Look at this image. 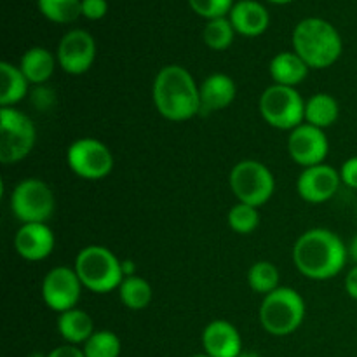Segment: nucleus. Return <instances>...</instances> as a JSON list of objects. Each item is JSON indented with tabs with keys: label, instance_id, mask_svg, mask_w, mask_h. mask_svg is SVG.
<instances>
[{
	"label": "nucleus",
	"instance_id": "f257e3e1",
	"mask_svg": "<svg viewBox=\"0 0 357 357\" xmlns=\"http://www.w3.org/2000/svg\"><path fill=\"white\" fill-rule=\"evenodd\" d=\"M349 250L338 234L328 229H310L296 239L293 261L302 275L312 281H328L345 268Z\"/></svg>",
	"mask_w": 357,
	"mask_h": 357
},
{
	"label": "nucleus",
	"instance_id": "f03ea898",
	"mask_svg": "<svg viewBox=\"0 0 357 357\" xmlns=\"http://www.w3.org/2000/svg\"><path fill=\"white\" fill-rule=\"evenodd\" d=\"M157 112L171 122L190 121L201 114L199 86L185 66L167 65L159 70L152 86Z\"/></svg>",
	"mask_w": 357,
	"mask_h": 357
},
{
	"label": "nucleus",
	"instance_id": "7ed1b4c3",
	"mask_svg": "<svg viewBox=\"0 0 357 357\" xmlns=\"http://www.w3.org/2000/svg\"><path fill=\"white\" fill-rule=\"evenodd\" d=\"M293 51L309 68H330L344 51V42L337 28L321 17H305L293 31Z\"/></svg>",
	"mask_w": 357,
	"mask_h": 357
},
{
	"label": "nucleus",
	"instance_id": "20e7f679",
	"mask_svg": "<svg viewBox=\"0 0 357 357\" xmlns=\"http://www.w3.org/2000/svg\"><path fill=\"white\" fill-rule=\"evenodd\" d=\"M305 300L296 289L281 286L261 300L258 319L272 337H288L302 326L305 319Z\"/></svg>",
	"mask_w": 357,
	"mask_h": 357
},
{
	"label": "nucleus",
	"instance_id": "39448f33",
	"mask_svg": "<svg viewBox=\"0 0 357 357\" xmlns=\"http://www.w3.org/2000/svg\"><path fill=\"white\" fill-rule=\"evenodd\" d=\"M73 268L84 288L98 295H107L119 289L124 281L122 261L108 248L98 244L82 248L77 255Z\"/></svg>",
	"mask_w": 357,
	"mask_h": 357
},
{
	"label": "nucleus",
	"instance_id": "423d86ee",
	"mask_svg": "<svg viewBox=\"0 0 357 357\" xmlns=\"http://www.w3.org/2000/svg\"><path fill=\"white\" fill-rule=\"evenodd\" d=\"M37 129L33 121L16 107L0 108V162H21L33 150Z\"/></svg>",
	"mask_w": 357,
	"mask_h": 357
},
{
	"label": "nucleus",
	"instance_id": "0eeeda50",
	"mask_svg": "<svg viewBox=\"0 0 357 357\" xmlns=\"http://www.w3.org/2000/svg\"><path fill=\"white\" fill-rule=\"evenodd\" d=\"M258 108L261 119L281 131H293L305 122V100L296 87L272 84L261 93Z\"/></svg>",
	"mask_w": 357,
	"mask_h": 357
},
{
	"label": "nucleus",
	"instance_id": "6e6552de",
	"mask_svg": "<svg viewBox=\"0 0 357 357\" xmlns=\"http://www.w3.org/2000/svg\"><path fill=\"white\" fill-rule=\"evenodd\" d=\"M229 183L237 202L253 208L267 204L275 190V178L272 171L264 162L253 159L237 162L230 171Z\"/></svg>",
	"mask_w": 357,
	"mask_h": 357
},
{
	"label": "nucleus",
	"instance_id": "1a4fd4ad",
	"mask_svg": "<svg viewBox=\"0 0 357 357\" xmlns=\"http://www.w3.org/2000/svg\"><path fill=\"white\" fill-rule=\"evenodd\" d=\"M10 211L23 223H45L56 209L52 188L40 178H26L13 188Z\"/></svg>",
	"mask_w": 357,
	"mask_h": 357
},
{
	"label": "nucleus",
	"instance_id": "9d476101",
	"mask_svg": "<svg viewBox=\"0 0 357 357\" xmlns=\"http://www.w3.org/2000/svg\"><path fill=\"white\" fill-rule=\"evenodd\" d=\"M66 164L82 180H103L114 169V153L96 138H79L66 150Z\"/></svg>",
	"mask_w": 357,
	"mask_h": 357
},
{
	"label": "nucleus",
	"instance_id": "9b49d317",
	"mask_svg": "<svg viewBox=\"0 0 357 357\" xmlns=\"http://www.w3.org/2000/svg\"><path fill=\"white\" fill-rule=\"evenodd\" d=\"M82 288L75 268L58 265L51 268L42 281V300L49 309L63 314L75 309L82 295Z\"/></svg>",
	"mask_w": 357,
	"mask_h": 357
},
{
	"label": "nucleus",
	"instance_id": "f8f14e48",
	"mask_svg": "<svg viewBox=\"0 0 357 357\" xmlns=\"http://www.w3.org/2000/svg\"><path fill=\"white\" fill-rule=\"evenodd\" d=\"M56 58H58V65L63 72L70 73V75L86 73L96 59V42H94L93 35L86 30H79V28L70 30L59 40Z\"/></svg>",
	"mask_w": 357,
	"mask_h": 357
},
{
	"label": "nucleus",
	"instance_id": "ddd939ff",
	"mask_svg": "<svg viewBox=\"0 0 357 357\" xmlns=\"http://www.w3.org/2000/svg\"><path fill=\"white\" fill-rule=\"evenodd\" d=\"M330 150V142L324 132V129L310 126L307 122L300 124L288 136V152L289 157L295 160L298 166L305 167L319 166L324 164Z\"/></svg>",
	"mask_w": 357,
	"mask_h": 357
},
{
	"label": "nucleus",
	"instance_id": "4468645a",
	"mask_svg": "<svg viewBox=\"0 0 357 357\" xmlns=\"http://www.w3.org/2000/svg\"><path fill=\"white\" fill-rule=\"evenodd\" d=\"M342 185L340 171L328 164L310 166L300 173L296 192L309 204H323L335 197Z\"/></svg>",
	"mask_w": 357,
	"mask_h": 357
},
{
	"label": "nucleus",
	"instance_id": "2eb2a0df",
	"mask_svg": "<svg viewBox=\"0 0 357 357\" xmlns=\"http://www.w3.org/2000/svg\"><path fill=\"white\" fill-rule=\"evenodd\" d=\"M54 246V232L47 223H23L14 236V250L26 261L45 260Z\"/></svg>",
	"mask_w": 357,
	"mask_h": 357
},
{
	"label": "nucleus",
	"instance_id": "dca6fc26",
	"mask_svg": "<svg viewBox=\"0 0 357 357\" xmlns=\"http://www.w3.org/2000/svg\"><path fill=\"white\" fill-rule=\"evenodd\" d=\"M202 347L209 357H237L243 352V338L232 323L215 319L202 331Z\"/></svg>",
	"mask_w": 357,
	"mask_h": 357
},
{
	"label": "nucleus",
	"instance_id": "f3484780",
	"mask_svg": "<svg viewBox=\"0 0 357 357\" xmlns=\"http://www.w3.org/2000/svg\"><path fill=\"white\" fill-rule=\"evenodd\" d=\"M201 96V114L223 110L230 107L237 96V86L227 73H211L199 86Z\"/></svg>",
	"mask_w": 357,
	"mask_h": 357
},
{
	"label": "nucleus",
	"instance_id": "a211bd4d",
	"mask_svg": "<svg viewBox=\"0 0 357 357\" xmlns=\"http://www.w3.org/2000/svg\"><path fill=\"white\" fill-rule=\"evenodd\" d=\"M229 20L236 33L243 37H258L265 33L271 23L268 10L257 0H239L234 3Z\"/></svg>",
	"mask_w": 357,
	"mask_h": 357
},
{
	"label": "nucleus",
	"instance_id": "6ab92c4d",
	"mask_svg": "<svg viewBox=\"0 0 357 357\" xmlns=\"http://www.w3.org/2000/svg\"><path fill=\"white\" fill-rule=\"evenodd\" d=\"M271 77L279 86L296 87L309 75V65L295 51H282L271 59Z\"/></svg>",
	"mask_w": 357,
	"mask_h": 357
},
{
	"label": "nucleus",
	"instance_id": "aec40b11",
	"mask_svg": "<svg viewBox=\"0 0 357 357\" xmlns=\"http://www.w3.org/2000/svg\"><path fill=\"white\" fill-rule=\"evenodd\" d=\"M56 328H58V333L61 335L63 340L72 345H84L89 340L91 335L96 331L93 317L86 310L77 309V307L59 314Z\"/></svg>",
	"mask_w": 357,
	"mask_h": 357
},
{
	"label": "nucleus",
	"instance_id": "412c9836",
	"mask_svg": "<svg viewBox=\"0 0 357 357\" xmlns=\"http://www.w3.org/2000/svg\"><path fill=\"white\" fill-rule=\"evenodd\" d=\"M56 61L58 58L45 47H31L21 56L20 68L28 82L33 86H44L54 73Z\"/></svg>",
	"mask_w": 357,
	"mask_h": 357
},
{
	"label": "nucleus",
	"instance_id": "4be33fe9",
	"mask_svg": "<svg viewBox=\"0 0 357 357\" xmlns=\"http://www.w3.org/2000/svg\"><path fill=\"white\" fill-rule=\"evenodd\" d=\"M28 86L30 82L20 66L7 61L0 63V108L16 107L28 94Z\"/></svg>",
	"mask_w": 357,
	"mask_h": 357
},
{
	"label": "nucleus",
	"instance_id": "5701e85b",
	"mask_svg": "<svg viewBox=\"0 0 357 357\" xmlns=\"http://www.w3.org/2000/svg\"><path fill=\"white\" fill-rule=\"evenodd\" d=\"M338 101L328 93L312 94L305 101V122L319 129H326L338 121Z\"/></svg>",
	"mask_w": 357,
	"mask_h": 357
},
{
	"label": "nucleus",
	"instance_id": "b1692460",
	"mask_svg": "<svg viewBox=\"0 0 357 357\" xmlns=\"http://www.w3.org/2000/svg\"><path fill=\"white\" fill-rule=\"evenodd\" d=\"M117 291L122 305L129 310L146 309L153 300L152 284L145 278H139V275L124 278Z\"/></svg>",
	"mask_w": 357,
	"mask_h": 357
},
{
	"label": "nucleus",
	"instance_id": "393cba45",
	"mask_svg": "<svg viewBox=\"0 0 357 357\" xmlns=\"http://www.w3.org/2000/svg\"><path fill=\"white\" fill-rule=\"evenodd\" d=\"M248 284L258 295H268L281 288V272L272 261H255L248 271Z\"/></svg>",
	"mask_w": 357,
	"mask_h": 357
},
{
	"label": "nucleus",
	"instance_id": "a878e982",
	"mask_svg": "<svg viewBox=\"0 0 357 357\" xmlns=\"http://www.w3.org/2000/svg\"><path fill=\"white\" fill-rule=\"evenodd\" d=\"M82 0H37V7L42 16L52 23L68 24L82 16Z\"/></svg>",
	"mask_w": 357,
	"mask_h": 357
},
{
	"label": "nucleus",
	"instance_id": "bb28decb",
	"mask_svg": "<svg viewBox=\"0 0 357 357\" xmlns=\"http://www.w3.org/2000/svg\"><path fill=\"white\" fill-rule=\"evenodd\" d=\"M234 37H236V30H234L229 17L209 20L206 23L204 31H202L204 44L209 49H213V51H225V49H229L232 45Z\"/></svg>",
	"mask_w": 357,
	"mask_h": 357
},
{
	"label": "nucleus",
	"instance_id": "cd10ccee",
	"mask_svg": "<svg viewBox=\"0 0 357 357\" xmlns=\"http://www.w3.org/2000/svg\"><path fill=\"white\" fill-rule=\"evenodd\" d=\"M121 338L110 330H98L82 345L86 357H121Z\"/></svg>",
	"mask_w": 357,
	"mask_h": 357
},
{
	"label": "nucleus",
	"instance_id": "c85d7f7f",
	"mask_svg": "<svg viewBox=\"0 0 357 357\" xmlns=\"http://www.w3.org/2000/svg\"><path fill=\"white\" fill-rule=\"evenodd\" d=\"M227 220H229V227L234 232L248 236V234L255 232L257 227L260 225V213H258V208L237 202L230 208Z\"/></svg>",
	"mask_w": 357,
	"mask_h": 357
},
{
	"label": "nucleus",
	"instance_id": "c756f323",
	"mask_svg": "<svg viewBox=\"0 0 357 357\" xmlns=\"http://www.w3.org/2000/svg\"><path fill=\"white\" fill-rule=\"evenodd\" d=\"M192 10L206 20H216V17H225L230 14L234 7V0H188Z\"/></svg>",
	"mask_w": 357,
	"mask_h": 357
},
{
	"label": "nucleus",
	"instance_id": "7c9ffc66",
	"mask_svg": "<svg viewBox=\"0 0 357 357\" xmlns=\"http://www.w3.org/2000/svg\"><path fill=\"white\" fill-rule=\"evenodd\" d=\"M80 10H82L84 17L91 21H98L107 16L108 3L107 0H82Z\"/></svg>",
	"mask_w": 357,
	"mask_h": 357
},
{
	"label": "nucleus",
	"instance_id": "2f4dec72",
	"mask_svg": "<svg viewBox=\"0 0 357 357\" xmlns=\"http://www.w3.org/2000/svg\"><path fill=\"white\" fill-rule=\"evenodd\" d=\"M340 178L342 185L357 190V155L351 157V159L345 160L340 167Z\"/></svg>",
	"mask_w": 357,
	"mask_h": 357
},
{
	"label": "nucleus",
	"instance_id": "473e14b6",
	"mask_svg": "<svg viewBox=\"0 0 357 357\" xmlns=\"http://www.w3.org/2000/svg\"><path fill=\"white\" fill-rule=\"evenodd\" d=\"M31 100H33L35 107L37 108H40V110H47V108L54 103V93H52L49 87L37 86V89L33 91V96H31Z\"/></svg>",
	"mask_w": 357,
	"mask_h": 357
},
{
	"label": "nucleus",
	"instance_id": "72a5a7b5",
	"mask_svg": "<svg viewBox=\"0 0 357 357\" xmlns=\"http://www.w3.org/2000/svg\"><path fill=\"white\" fill-rule=\"evenodd\" d=\"M47 357H86V354H84L82 347H79V345L63 344L59 347L52 349Z\"/></svg>",
	"mask_w": 357,
	"mask_h": 357
},
{
	"label": "nucleus",
	"instance_id": "f704fd0d",
	"mask_svg": "<svg viewBox=\"0 0 357 357\" xmlns=\"http://www.w3.org/2000/svg\"><path fill=\"white\" fill-rule=\"evenodd\" d=\"M345 291H347V295L351 296L352 300H356L357 302V265L349 271L347 278H345Z\"/></svg>",
	"mask_w": 357,
	"mask_h": 357
},
{
	"label": "nucleus",
	"instance_id": "c9c22d12",
	"mask_svg": "<svg viewBox=\"0 0 357 357\" xmlns=\"http://www.w3.org/2000/svg\"><path fill=\"white\" fill-rule=\"evenodd\" d=\"M347 250H349V258L354 261V265H357V234L352 237V241H351V244L347 246Z\"/></svg>",
	"mask_w": 357,
	"mask_h": 357
},
{
	"label": "nucleus",
	"instance_id": "e433bc0d",
	"mask_svg": "<svg viewBox=\"0 0 357 357\" xmlns=\"http://www.w3.org/2000/svg\"><path fill=\"white\" fill-rule=\"evenodd\" d=\"M237 357H261V354H258L255 351H243Z\"/></svg>",
	"mask_w": 357,
	"mask_h": 357
},
{
	"label": "nucleus",
	"instance_id": "4c0bfd02",
	"mask_svg": "<svg viewBox=\"0 0 357 357\" xmlns=\"http://www.w3.org/2000/svg\"><path fill=\"white\" fill-rule=\"evenodd\" d=\"M268 2L279 3V6H282V3H289V2H293V0H268Z\"/></svg>",
	"mask_w": 357,
	"mask_h": 357
},
{
	"label": "nucleus",
	"instance_id": "58836bf2",
	"mask_svg": "<svg viewBox=\"0 0 357 357\" xmlns=\"http://www.w3.org/2000/svg\"><path fill=\"white\" fill-rule=\"evenodd\" d=\"M31 357H47V356H42V354H33Z\"/></svg>",
	"mask_w": 357,
	"mask_h": 357
},
{
	"label": "nucleus",
	"instance_id": "ea45409f",
	"mask_svg": "<svg viewBox=\"0 0 357 357\" xmlns=\"http://www.w3.org/2000/svg\"><path fill=\"white\" fill-rule=\"evenodd\" d=\"M192 357H209V356H206V354H199V356H192Z\"/></svg>",
	"mask_w": 357,
	"mask_h": 357
}]
</instances>
